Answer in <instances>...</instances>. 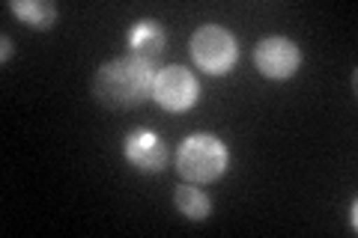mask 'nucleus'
I'll return each instance as SVG.
<instances>
[{"label":"nucleus","mask_w":358,"mask_h":238,"mask_svg":"<svg viewBox=\"0 0 358 238\" xmlns=\"http://www.w3.org/2000/svg\"><path fill=\"white\" fill-rule=\"evenodd\" d=\"M155 69L150 60L122 54L105 60L93 75V98L108 110H131L152 98Z\"/></svg>","instance_id":"f257e3e1"},{"label":"nucleus","mask_w":358,"mask_h":238,"mask_svg":"<svg viewBox=\"0 0 358 238\" xmlns=\"http://www.w3.org/2000/svg\"><path fill=\"white\" fill-rule=\"evenodd\" d=\"M230 170V146L218 134L194 131L176 149V173L192 185H212Z\"/></svg>","instance_id":"f03ea898"},{"label":"nucleus","mask_w":358,"mask_h":238,"mask_svg":"<svg viewBox=\"0 0 358 238\" xmlns=\"http://www.w3.org/2000/svg\"><path fill=\"white\" fill-rule=\"evenodd\" d=\"M192 60L200 72H206L212 77L230 75L239 63V39L233 36V30L221 24H200L192 33Z\"/></svg>","instance_id":"7ed1b4c3"},{"label":"nucleus","mask_w":358,"mask_h":238,"mask_svg":"<svg viewBox=\"0 0 358 238\" xmlns=\"http://www.w3.org/2000/svg\"><path fill=\"white\" fill-rule=\"evenodd\" d=\"M305 54L289 36H263L254 45V66L266 81H289L296 77Z\"/></svg>","instance_id":"20e7f679"},{"label":"nucleus","mask_w":358,"mask_h":238,"mask_svg":"<svg viewBox=\"0 0 358 238\" xmlns=\"http://www.w3.org/2000/svg\"><path fill=\"white\" fill-rule=\"evenodd\" d=\"M152 98L167 110V113H188L194 110L200 101V87L194 72H188L185 66H164L155 72V84H152Z\"/></svg>","instance_id":"39448f33"},{"label":"nucleus","mask_w":358,"mask_h":238,"mask_svg":"<svg viewBox=\"0 0 358 238\" xmlns=\"http://www.w3.org/2000/svg\"><path fill=\"white\" fill-rule=\"evenodd\" d=\"M122 158L129 161L131 170H138L143 176L162 173L167 167V143L152 128H131L122 137Z\"/></svg>","instance_id":"423d86ee"},{"label":"nucleus","mask_w":358,"mask_h":238,"mask_svg":"<svg viewBox=\"0 0 358 238\" xmlns=\"http://www.w3.org/2000/svg\"><path fill=\"white\" fill-rule=\"evenodd\" d=\"M126 42H129V54L134 57H143V60H155L162 57L164 45H167V33L162 27V21L155 18H138L126 33Z\"/></svg>","instance_id":"0eeeda50"},{"label":"nucleus","mask_w":358,"mask_h":238,"mask_svg":"<svg viewBox=\"0 0 358 238\" xmlns=\"http://www.w3.org/2000/svg\"><path fill=\"white\" fill-rule=\"evenodd\" d=\"M6 9L30 30H51L57 21V6L48 0H9Z\"/></svg>","instance_id":"6e6552de"},{"label":"nucleus","mask_w":358,"mask_h":238,"mask_svg":"<svg viewBox=\"0 0 358 238\" xmlns=\"http://www.w3.org/2000/svg\"><path fill=\"white\" fill-rule=\"evenodd\" d=\"M173 206L176 211L182 214V218L188 221H209V214H212V200L206 197V191L200 188V185H192V182H185V185H176L173 191Z\"/></svg>","instance_id":"1a4fd4ad"},{"label":"nucleus","mask_w":358,"mask_h":238,"mask_svg":"<svg viewBox=\"0 0 358 238\" xmlns=\"http://www.w3.org/2000/svg\"><path fill=\"white\" fill-rule=\"evenodd\" d=\"M0 45H3V57H0V60L9 63V57H13V51H15V45H13V39H9V33L0 36Z\"/></svg>","instance_id":"9d476101"},{"label":"nucleus","mask_w":358,"mask_h":238,"mask_svg":"<svg viewBox=\"0 0 358 238\" xmlns=\"http://www.w3.org/2000/svg\"><path fill=\"white\" fill-rule=\"evenodd\" d=\"M350 230L358 232V202L355 200L350 202Z\"/></svg>","instance_id":"9b49d317"}]
</instances>
